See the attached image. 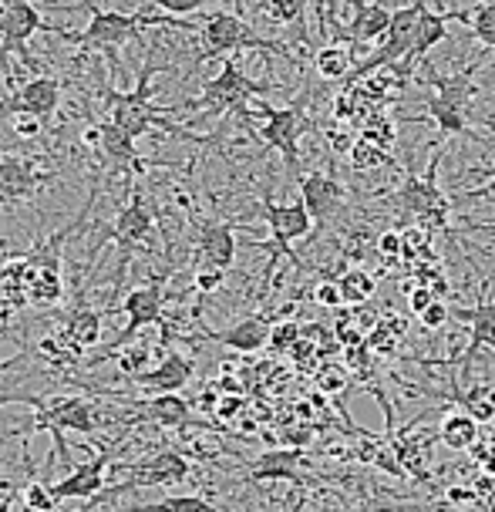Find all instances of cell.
I'll list each match as a JSON object with an SVG mask.
<instances>
[{
    "label": "cell",
    "mask_w": 495,
    "mask_h": 512,
    "mask_svg": "<svg viewBox=\"0 0 495 512\" xmlns=\"http://www.w3.org/2000/svg\"><path fill=\"white\" fill-rule=\"evenodd\" d=\"M155 71H165V68H155V48H149L145 51V64L139 68V81H135L132 91H115V88L102 85L108 122H115L122 132L132 135V139H142V135H149L159 128V132L179 135V139H186V142H209L206 135H196V132H189V128L169 122L165 115H169L172 108H162V105L152 102V75Z\"/></svg>",
    "instance_id": "1"
},
{
    "label": "cell",
    "mask_w": 495,
    "mask_h": 512,
    "mask_svg": "<svg viewBox=\"0 0 495 512\" xmlns=\"http://www.w3.org/2000/svg\"><path fill=\"white\" fill-rule=\"evenodd\" d=\"M0 405H27L34 408V422L31 432L34 435H51L54 452L48 455V465L44 472L54 469L58 459H68V445H64V435H95L98 428L105 425V415L98 411L95 401L81 398V395H4Z\"/></svg>",
    "instance_id": "2"
},
{
    "label": "cell",
    "mask_w": 495,
    "mask_h": 512,
    "mask_svg": "<svg viewBox=\"0 0 495 512\" xmlns=\"http://www.w3.org/2000/svg\"><path fill=\"white\" fill-rule=\"evenodd\" d=\"M155 24H165V27H182V31H196L186 17H172V14H152L149 7L135 14H125V11H102V7H91V21L85 31H68L64 41L75 44V48H85V51H95V54H105L108 61L118 64V48L128 41H139L142 38V27H155Z\"/></svg>",
    "instance_id": "3"
},
{
    "label": "cell",
    "mask_w": 495,
    "mask_h": 512,
    "mask_svg": "<svg viewBox=\"0 0 495 512\" xmlns=\"http://www.w3.org/2000/svg\"><path fill=\"white\" fill-rule=\"evenodd\" d=\"M263 95H270V85H263V81H253L243 71L240 61L226 58L223 68H219V75L206 81L203 95L192 98V102H186L182 108H189V112H199L203 118H219V115L236 112V115L243 118V122H253L246 102H250V98H263Z\"/></svg>",
    "instance_id": "4"
},
{
    "label": "cell",
    "mask_w": 495,
    "mask_h": 512,
    "mask_svg": "<svg viewBox=\"0 0 495 512\" xmlns=\"http://www.w3.org/2000/svg\"><path fill=\"white\" fill-rule=\"evenodd\" d=\"M240 51H270V54H280V58H287V61H297L290 54V48H283V44L273 41V38L256 34L240 14H229V11L206 14L203 51L196 54V61H192V64L199 68V64H206L213 58H223V54H240Z\"/></svg>",
    "instance_id": "5"
},
{
    "label": "cell",
    "mask_w": 495,
    "mask_h": 512,
    "mask_svg": "<svg viewBox=\"0 0 495 512\" xmlns=\"http://www.w3.org/2000/svg\"><path fill=\"white\" fill-rule=\"evenodd\" d=\"M425 11H428L425 0H411L408 7L391 11V27H388V34L381 38V48L374 54H368V58L354 61L351 78H347V81H361V78L374 75V71L398 68L401 61H408L411 51H415V44H418V27H421V17H425Z\"/></svg>",
    "instance_id": "6"
},
{
    "label": "cell",
    "mask_w": 495,
    "mask_h": 512,
    "mask_svg": "<svg viewBox=\"0 0 495 512\" xmlns=\"http://www.w3.org/2000/svg\"><path fill=\"white\" fill-rule=\"evenodd\" d=\"M165 283H169V270L155 273L149 283H142V287L128 290L125 300H122V314H125V327L118 331V337L108 347L95 354V358H88V364H102L105 358H112L118 347L132 344L139 331L152 324H165Z\"/></svg>",
    "instance_id": "7"
},
{
    "label": "cell",
    "mask_w": 495,
    "mask_h": 512,
    "mask_svg": "<svg viewBox=\"0 0 495 512\" xmlns=\"http://www.w3.org/2000/svg\"><path fill=\"white\" fill-rule=\"evenodd\" d=\"M189 475H192V462L186 459V455L176 452V448H165V452H155V455H149V459L128 465V479L125 482H118V486H105L95 499H88L78 512H91L98 502H112L115 496H125V492H132V489L179 486V482H186Z\"/></svg>",
    "instance_id": "8"
},
{
    "label": "cell",
    "mask_w": 495,
    "mask_h": 512,
    "mask_svg": "<svg viewBox=\"0 0 495 512\" xmlns=\"http://www.w3.org/2000/svg\"><path fill=\"white\" fill-rule=\"evenodd\" d=\"M438 162H442V152L432 155L425 176L408 172L405 182H401V189L394 192V203L405 209L408 216H415L418 223H425L428 230H445L448 213H452V203H448L445 192L438 189Z\"/></svg>",
    "instance_id": "9"
},
{
    "label": "cell",
    "mask_w": 495,
    "mask_h": 512,
    "mask_svg": "<svg viewBox=\"0 0 495 512\" xmlns=\"http://www.w3.org/2000/svg\"><path fill=\"white\" fill-rule=\"evenodd\" d=\"M34 34H58V38H64L68 31L44 21L31 0H0V68H4V61L11 58V54H21V58L31 64L27 41H31Z\"/></svg>",
    "instance_id": "10"
},
{
    "label": "cell",
    "mask_w": 495,
    "mask_h": 512,
    "mask_svg": "<svg viewBox=\"0 0 495 512\" xmlns=\"http://www.w3.org/2000/svg\"><path fill=\"white\" fill-rule=\"evenodd\" d=\"M256 108H260V115L267 118V122L256 128V139L283 155L287 172H297V166H300V135L310 128L304 102H293L287 108H270L267 102H260Z\"/></svg>",
    "instance_id": "11"
},
{
    "label": "cell",
    "mask_w": 495,
    "mask_h": 512,
    "mask_svg": "<svg viewBox=\"0 0 495 512\" xmlns=\"http://www.w3.org/2000/svg\"><path fill=\"white\" fill-rule=\"evenodd\" d=\"M260 213L270 226V243H256V246H263V250H270L277 256H287L293 267H300V260L293 256V240L307 236L310 223H314V216H310V209L304 206V199H297V203H273L270 196H263ZM277 256H273V260H277Z\"/></svg>",
    "instance_id": "12"
},
{
    "label": "cell",
    "mask_w": 495,
    "mask_h": 512,
    "mask_svg": "<svg viewBox=\"0 0 495 512\" xmlns=\"http://www.w3.org/2000/svg\"><path fill=\"white\" fill-rule=\"evenodd\" d=\"M155 233V213H152V203L145 199V192L139 186H132V196H128V203L118 209L112 230L102 236V243H115L118 250H122V267L118 273H125L128 267V256H132L139 246H145L152 240Z\"/></svg>",
    "instance_id": "13"
},
{
    "label": "cell",
    "mask_w": 495,
    "mask_h": 512,
    "mask_svg": "<svg viewBox=\"0 0 495 512\" xmlns=\"http://www.w3.org/2000/svg\"><path fill=\"white\" fill-rule=\"evenodd\" d=\"M58 105H61V81L54 75H38V78L24 81L21 88L11 91V95L0 102V122L14 115H34L48 125L51 118L58 115Z\"/></svg>",
    "instance_id": "14"
},
{
    "label": "cell",
    "mask_w": 495,
    "mask_h": 512,
    "mask_svg": "<svg viewBox=\"0 0 495 512\" xmlns=\"http://www.w3.org/2000/svg\"><path fill=\"white\" fill-rule=\"evenodd\" d=\"M51 179L41 155H0V203H24Z\"/></svg>",
    "instance_id": "15"
},
{
    "label": "cell",
    "mask_w": 495,
    "mask_h": 512,
    "mask_svg": "<svg viewBox=\"0 0 495 512\" xmlns=\"http://www.w3.org/2000/svg\"><path fill=\"white\" fill-rule=\"evenodd\" d=\"M95 162L102 166V172H118V176H145V162L139 149H135V139L128 132H122L115 122H98V149L91 152Z\"/></svg>",
    "instance_id": "16"
},
{
    "label": "cell",
    "mask_w": 495,
    "mask_h": 512,
    "mask_svg": "<svg viewBox=\"0 0 495 512\" xmlns=\"http://www.w3.org/2000/svg\"><path fill=\"white\" fill-rule=\"evenodd\" d=\"M327 34L330 41H344V44H364V41H381L384 34H388L391 27V11L384 7V0H368V4H361L357 0L354 4V17L351 24H334L327 17Z\"/></svg>",
    "instance_id": "17"
},
{
    "label": "cell",
    "mask_w": 495,
    "mask_h": 512,
    "mask_svg": "<svg viewBox=\"0 0 495 512\" xmlns=\"http://www.w3.org/2000/svg\"><path fill=\"white\" fill-rule=\"evenodd\" d=\"M192 361L182 351H169L159 364H152L149 371L128 374V381L135 388H142L145 395H179L182 388L192 381Z\"/></svg>",
    "instance_id": "18"
},
{
    "label": "cell",
    "mask_w": 495,
    "mask_h": 512,
    "mask_svg": "<svg viewBox=\"0 0 495 512\" xmlns=\"http://www.w3.org/2000/svg\"><path fill=\"white\" fill-rule=\"evenodd\" d=\"M304 465V448H270L260 459L246 465V479L250 482H293V486H307V475L300 472Z\"/></svg>",
    "instance_id": "19"
},
{
    "label": "cell",
    "mask_w": 495,
    "mask_h": 512,
    "mask_svg": "<svg viewBox=\"0 0 495 512\" xmlns=\"http://www.w3.org/2000/svg\"><path fill=\"white\" fill-rule=\"evenodd\" d=\"M108 465H112V452H102L95 459L81 462V465H71V472L64 475L61 482H54L51 492L58 502H68V499H95L98 492L105 489V475H108Z\"/></svg>",
    "instance_id": "20"
},
{
    "label": "cell",
    "mask_w": 495,
    "mask_h": 512,
    "mask_svg": "<svg viewBox=\"0 0 495 512\" xmlns=\"http://www.w3.org/2000/svg\"><path fill=\"white\" fill-rule=\"evenodd\" d=\"M236 226L233 223H199V240H196V253H199V267H219L229 270L236 263Z\"/></svg>",
    "instance_id": "21"
},
{
    "label": "cell",
    "mask_w": 495,
    "mask_h": 512,
    "mask_svg": "<svg viewBox=\"0 0 495 512\" xmlns=\"http://www.w3.org/2000/svg\"><path fill=\"white\" fill-rule=\"evenodd\" d=\"M270 334H273V324L270 317L256 314V317H246L240 324L226 327V331H206L209 341L229 347V351H240V354H256L270 344Z\"/></svg>",
    "instance_id": "22"
},
{
    "label": "cell",
    "mask_w": 495,
    "mask_h": 512,
    "mask_svg": "<svg viewBox=\"0 0 495 512\" xmlns=\"http://www.w3.org/2000/svg\"><path fill=\"white\" fill-rule=\"evenodd\" d=\"M455 317L462 320V324H469V347H465V354H462V361H458V368H462V374L469 378V371H472V361H475V354L482 351V347H492L495 351V297H492V304H482L479 307H472V310H455Z\"/></svg>",
    "instance_id": "23"
},
{
    "label": "cell",
    "mask_w": 495,
    "mask_h": 512,
    "mask_svg": "<svg viewBox=\"0 0 495 512\" xmlns=\"http://www.w3.org/2000/svg\"><path fill=\"white\" fill-rule=\"evenodd\" d=\"M300 199L310 209V216L324 223L344 203V186L327 172H307V176H300Z\"/></svg>",
    "instance_id": "24"
},
{
    "label": "cell",
    "mask_w": 495,
    "mask_h": 512,
    "mask_svg": "<svg viewBox=\"0 0 495 512\" xmlns=\"http://www.w3.org/2000/svg\"><path fill=\"white\" fill-rule=\"evenodd\" d=\"M102 327H105L102 310H95V307H88V304H81V300H78V307L71 310L68 320H64L61 334H64V341H68L81 354V358H85V351L102 344Z\"/></svg>",
    "instance_id": "25"
},
{
    "label": "cell",
    "mask_w": 495,
    "mask_h": 512,
    "mask_svg": "<svg viewBox=\"0 0 495 512\" xmlns=\"http://www.w3.org/2000/svg\"><path fill=\"white\" fill-rule=\"evenodd\" d=\"M128 408L142 411L149 422L162 428H186L192 422V408L182 395H152L149 401H132Z\"/></svg>",
    "instance_id": "26"
},
{
    "label": "cell",
    "mask_w": 495,
    "mask_h": 512,
    "mask_svg": "<svg viewBox=\"0 0 495 512\" xmlns=\"http://www.w3.org/2000/svg\"><path fill=\"white\" fill-rule=\"evenodd\" d=\"M388 442L398 455L401 469L405 475L418 482H428V438H418V435H388Z\"/></svg>",
    "instance_id": "27"
},
{
    "label": "cell",
    "mask_w": 495,
    "mask_h": 512,
    "mask_svg": "<svg viewBox=\"0 0 495 512\" xmlns=\"http://www.w3.org/2000/svg\"><path fill=\"white\" fill-rule=\"evenodd\" d=\"M438 438H442L445 448L472 452V448L479 445V422H475L469 411H455V415H448L442 428H438Z\"/></svg>",
    "instance_id": "28"
},
{
    "label": "cell",
    "mask_w": 495,
    "mask_h": 512,
    "mask_svg": "<svg viewBox=\"0 0 495 512\" xmlns=\"http://www.w3.org/2000/svg\"><path fill=\"white\" fill-rule=\"evenodd\" d=\"M455 17H462V14L425 11V17H421V27H418V44H415V51H411L408 61H421L432 48H438L442 41H448V21H455Z\"/></svg>",
    "instance_id": "29"
},
{
    "label": "cell",
    "mask_w": 495,
    "mask_h": 512,
    "mask_svg": "<svg viewBox=\"0 0 495 512\" xmlns=\"http://www.w3.org/2000/svg\"><path fill=\"white\" fill-rule=\"evenodd\" d=\"M314 68L324 81H347L351 78L354 58L344 44H324V48L314 54Z\"/></svg>",
    "instance_id": "30"
},
{
    "label": "cell",
    "mask_w": 495,
    "mask_h": 512,
    "mask_svg": "<svg viewBox=\"0 0 495 512\" xmlns=\"http://www.w3.org/2000/svg\"><path fill=\"white\" fill-rule=\"evenodd\" d=\"M428 118L438 125V132L445 135H472L469 122H465V105H455L448 98L428 95Z\"/></svg>",
    "instance_id": "31"
},
{
    "label": "cell",
    "mask_w": 495,
    "mask_h": 512,
    "mask_svg": "<svg viewBox=\"0 0 495 512\" xmlns=\"http://www.w3.org/2000/svg\"><path fill=\"white\" fill-rule=\"evenodd\" d=\"M337 287H341V297H344V307H364L368 300L374 297V290H378V283L368 270L361 267H351L344 270L341 277H337Z\"/></svg>",
    "instance_id": "32"
},
{
    "label": "cell",
    "mask_w": 495,
    "mask_h": 512,
    "mask_svg": "<svg viewBox=\"0 0 495 512\" xmlns=\"http://www.w3.org/2000/svg\"><path fill=\"white\" fill-rule=\"evenodd\" d=\"M351 166L357 169V172H378V169H384V166H398V162L391 159V152L384 149V145H378V142H368V139H361L357 135L354 139V145H351Z\"/></svg>",
    "instance_id": "33"
},
{
    "label": "cell",
    "mask_w": 495,
    "mask_h": 512,
    "mask_svg": "<svg viewBox=\"0 0 495 512\" xmlns=\"http://www.w3.org/2000/svg\"><path fill=\"white\" fill-rule=\"evenodd\" d=\"M122 512H216V506L203 496H165L159 502H145V506H128Z\"/></svg>",
    "instance_id": "34"
},
{
    "label": "cell",
    "mask_w": 495,
    "mask_h": 512,
    "mask_svg": "<svg viewBox=\"0 0 495 512\" xmlns=\"http://www.w3.org/2000/svg\"><path fill=\"white\" fill-rule=\"evenodd\" d=\"M405 334V317H384L368 331V347L374 354H391Z\"/></svg>",
    "instance_id": "35"
},
{
    "label": "cell",
    "mask_w": 495,
    "mask_h": 512,
    "mask_svg": "<svg viewBox=\"0 0 495 512\" xmlns=\"http://www.w3.org/2000/svg\"><path fill=\"white\" fill-rule=\"evenodd\" d=\"M462 401V411H469L475 422H495V388H472L465 395H455Z\"/></svg>",
    "instance_id": "36"
},
{
    "label": "cell",
    "mask_w": 495,
    "mask_h": 512,
    "mask_svg": "<svg viewBox=\"0 0 495 512\" xmlns=\"http://www.w3.org/2000/svg\"><path fill=\"white\" fill-rule=\"evenodd\" d=\"M469 24H472L475 38H479L485 48L495 51V0H482V4L472 11Z\"/></svg>",
    "instance_id": "37"
},
{
    "label": "cell",
    "mask_w": 495,
    "mask_h": 512,
    "mask_svg": "<svg viewBox=\"0 0 495 512\" xmlns=\"http://www.w3.org/2000/svg\"><path fill=\"white\" fill-rule=\"evenodd\" d=\"M21 499H24V506L31 509V512H54V506H58V499H54V492L48 482H41V479H31L24 486L21 492Z\"/></svg>",
    "instance_id": "38"
},
{
    "label": "cell",
    "mask_w": 495,
    "mask_h": 512,
    "mask_svg": "<svg viewBox=\"0 0 495 512\" xmlns=\"http://www.w3.org/2000/svg\"><path fill=\"white\" fill-rule=\"evenodd\" d=\"M267 11L277 24H300L307 14V0H267Z\"/></svg>",
    "instance_id": "39"
},
{
    "label": "cell",
    "mask_w": 495,
    "mask_h": 512,
    "mask_svg": "<svg viewBox=\"0 0 495 512\" xmlns=\"http://www.w3.org/2000/svg\"><path fill=\"white\" fill-rule=\"evenodd\" d=\"M152 7H159V11L172 14V17H189L196 11H203L209 4H236V0H149Z\"/></svg>",
    "instance_id": "40"
},
{
    "label": "cell",
    "mask_w": 495,
    "mask_h": 512,
    "mask_svg": "<svg viewBox=\"0 0 495 512\" xmlns=\"http://www.w3.org/2000/svg\"><path fill=\"white\" fill-rule=\"evenodd\" d=\"M378 256L384 267H394V263L405 260V240H401V230H384L378 236Z\"/></svg>",
    "instance_id": "41"
},
{
    "label": "cell",
    "mask_w": 495,
    "mask_h": 512,
    "mask_svg": "<svg viewBox=\"0 0 495 512\" xmlns=\"http://www.w3.org/2000/svg\"><path fill=\"white\" fill-rule=\"evenodd\" d=\"M300 337H304V327L300 324H293V320H283V324L273 327V334H270V347L277 354H287L293 351V347L300 344Z\"/></svg>",
    "instance_id": "42"
},
{
    "label": "cell",
    "mask_w": 495,
    "mask_h": 512,
    "mask_svg": "<svg viewBox=\"0 0 495 512\" xmlns=\"http://www.w3.org/2000/svg\"><path fill=\"white\" fill-rule=\"evenodd\" d=\"M317 384L327 395H341V391H347V384H351V374H347L341 364H324V368L317 371Z\"/></svg>",
    "instance_id": "43"
},
{
    "label": "cell",
    "mask_w": 495,
    "mask_h": 512,
    "mask_svg": "<svg viewBox=\"0 0 495 512\" xmlns=\"http://www.w3.org/2000/svg\"><path fill=\"white\" fill-rule=\"evenodd\" d=\"M192 283H196V294L199 297H209V294H216V290L226 283V270H219V267H199L196 277H192Z\"/></svg>",
    "instance_id": "44"
},
{
    "label": "cell",
    "mask_w": 495,
    "mask_h": 512,
    "mask_svg": "<svg viewBox=\"0 0 495 512\" xmlns=\"http://www.w3.org/2000/svg\"><path fill=\"white\" fill-rule=\"evenodd\" d=\"M314 300L320 307L327 310H341L344 307V297H341V287H337V280H324L314 287Z\"/></svg>",
    "instance_id": "45"
},
{
    "label": "cell",
    "mask_w": 495,
    "mask_h": 512,
    "mask_svg": "<svg viewBox=\"0 0 495 512\" xmlns=\"http://www.w3.org/2000/svg\"><path fill=\"white\" fill-rule=\"evenodd\" d=\"M448 317H452V310L445 307V300H435L428 310H421L418 314V324L425 327V331H438V327L448 324Z\"/></svg>",
    "instance_id": "46"
},
{
    "label": "cell",
    "mask_w": 495,
    "mask_h": 512,
    "mask_svg": "<svg viewBox=\"0 0 495 512\" xmlns=\"http://www.w3.org/2000/svg\"><path fill=\"white\" fill-rule=\"evenodd\" d=\"M11 128H14L17 139L31 142V139H41L44 122H41V118H34V115H14V118H11Z\"/></svg>",
    "instance_id": "47"
},
{
    "label": "cell",
    "mask_w": 495,
    "mask_h": 512,
    "mask_svg": "<svg viewBox=\"0 0 495 512\" xmlns=\"http://www.w3.org/2000/svg\"><path fill=\"white\" fill-rule=\"evenodd\" d=\"M435 290L432 287H425V283H411V287H408V310H411V314H421V310H428V307H432L435 304Z\"/></svg>",
    "instance_id": "48"
},
{
    "label": "cell",
    "mask_w": 495,
    "mask_h": 512,
    "mask_svg": "<svg viewBox=\"0 0 495 512\" xmlns=\"http://www.w3.org/2000/svg\"><path fill=\"white\" fill-rule=\"evenodd\" d=\"M14 496H17V486H14V482L0 479V512H11Z\"/></svg>",
    "instance_id": "49"
},
{
    "label": "cell",
    "mask_w": 495,
    "mask_h": 512,
    "mask_svg": "<svg viewBox=\"0 0 495 512\" xmlns=\"http://www.w3.org/2000/svg\"><path fill=\"white\" fill-rule=\"evenodd\" d=\"M448 499L452 502H479V492H475V486H469V489H462V486H455V489H448Z\"/></svg>",
    "instance_id": "50"
},
{
    "label": "cell",
    "mask_w": 495,
    "mask_h": 512,
    "mask_svg": "<svg viewBox=\"0 0 495 512\" xmlns=\"http://www.w3.org/2000/svg\"><path fill=\"white\" fill-rule=\"evenodd\" d=\"M48 7H68V11H91L95 0H78V4H58V0H44Z\"/></svg>",
    "instance_id": "51"
},
{
    "label": "cell",
    "mask_w": 495,
    "mask_h": 512,
    "mask_svg": "<svg viewBox=\"0 0 495 512\" xmlns=\"http://www.w3.org/2000/svg\"><path fill=\"white\" fill-rule=\"evenodd\" d=\"M233 411H240V398H223V401H219V418H229Z\"/></svg>",
    "instance_id": "52"
},
{
    "label": "cell",
    "mask_w": 495,
    "mask_h": 512,
    "mask_svg": "<svg viewBox=\"0 0 495 512\" xmlns=\"http://www.w3.org/2000/svg\"><path fill=\"white\" fill-rule=\"evenodd\" d=\"M351 512H391V506H374V509H351Z\"/></svg>",
    "instance_id": "53"
}]
</instances>
